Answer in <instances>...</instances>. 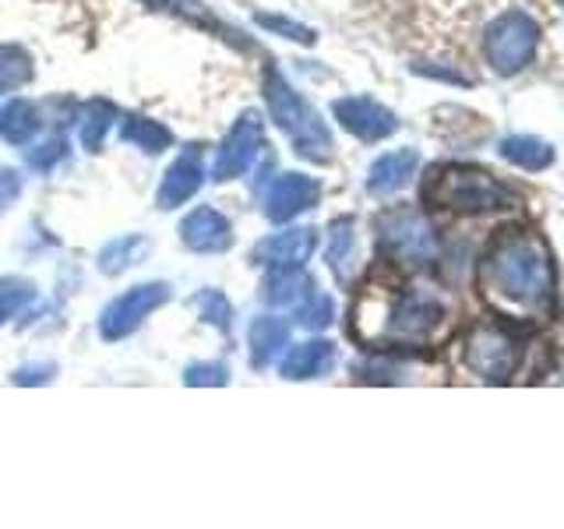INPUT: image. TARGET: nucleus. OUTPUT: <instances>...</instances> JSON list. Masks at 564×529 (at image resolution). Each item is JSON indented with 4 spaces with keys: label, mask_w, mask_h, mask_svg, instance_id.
Wrapping results in <instances>:
<instances>
[{
    "label": "nucleus",
    "mask_w": 564,
    "mask_h": 529,
    "mask_svg": "<svg viewBox=\"0 0 564 529\" xmlns=\"http://www.w3.org/2000/svg\"><path fill=\"white\" fill-rule=\"evenodd\" d=\"M484 304L508 322H546L554 314V258L529 226H505L476 269Z\"/></svg>",
    "instance_id": "obj_1"
},
{
    "label": "nucleus",
    "mask_w": 564,
    "mask_h": 529,
    "mask_svg": "<svg viewBox=\"0 0 564 529\" xmlns=\"http://www.w3.org/2000/svg\"><path fill=\"white\" fill-rule=\"evenodd\" d=\"M445 325V304L413 282H367L352 304V335L370 349L427 346Z\"/></svg>",
    "instance_id": "obj_2"
},
{
    "label": "nucleus",
    "mask_w": 564,
    "mask_h": 529,
    "mask_svg": "<svg viewBox=\"0 0 564 529\" xmlns=\"http://www.w3.org/2000/svg\"><path fill=\"white\" fill-rule=\"evenodd\" d=\"M423 202L455 212V216H487V212L519 205L516 191H508L498 176L466 163L434 166L427 173V181H423Z\"/></svg>",
    "instance_id": "obj_3"
},
{
    "label": "nucleus",
    "mask_w": 564,
    "mask_h": 529,
    "mask_svg": "<svg viewBox=\"0 0 564 529\" xmlns=\"http://www.w3.org/2000/svg\"><path fill=\"white\" fill-rule=\"evenodd\" d=\"M378 244L395 264L405 269H427L437 261V234L431 219L413 205L388 208L378 216Z\"/></svg>",
    "instance_id": "obj_4"
},
{
    "label": "nucleus",
    "mask_w": 564,
    "mask_h": 529,
    "mask_svg": "<svg viewBox=\"0 0 564 529\" xmlns=\"http://www.w3.org/2000/svg\"><path fill=\"white\" fill-rule=\"evenodd\" d=\"M466 370L484 385H505L522 367V339L501 322H480L463 346Z\"/></svg>",
    "instance_id": "obj_5"
},
{
    "label": "nucleus",
    "mask_w": 564,
    "mask_h": 529,
    "mask_svg": "<svg viewBox=\"0 0 564 529\" xmlns=\"http://www.w3.org/2000/svg\"><path fill=\"white\" fill-rule=\"evenodd\" d=\"M264 96H269L272 117L279 120V128L293 138L296 152L314 159V163H325L332 155V134L322 123V117H317L279 75H269V82H264Z\"/></svg>",
    "instance_id": "obj_6"
},
{
    "label": "nucleus",
    "mask_w": 564,
    "mask_h": 529,
    "mask_svg": "<svg viewBox=\"0 0 564 529\" xmlns=\"http://www.w3.org/2000/svg\"><path fill=\"white\" fill-rule=\"evenodd\" d=\"M540 43V29L525 11H505L498 22H490L487 29V61L498 75H519V71L533 61Z\"/></svg>",
    "instance_id": "obj_7"
},
{
    "label": "nucleus",
    "mask_w": 564,
    "mask_h": 529,
    "mask_svg": "<svg viewBox=\"0 0 564 529\" xmlns=\"http://www.w3.org/2000/svg\"><path fill=\"white\" fill-rule=\"evenodd\" d=\"M335 120H339L349 134H357L360 141H384L399 128L392 110H384L381 102L364 99V96H349V99L335 102Z\"/></svg>",
    "instance_id": "obj_8"
},
{
    "label": "nucleus",
    "mask_w": 564,
    "mask_h": 529,
    "mask_svg": "<svg viewBox=\"0 0 564 529\" xmlns=\"http://www.w3.org/2000/svg\"><path fill=\"white\" fill-rule=\"evenodd\" d=\"M317 202V184L304 173H286L272 184L269 198H264V216L275 223H286L293 216H300L304 208H311Z\"/></svg>",
    "instance_id": "obj_9"
},
{
    "label": "nucleus",
    "mask_w": 564,
    "mask_h": 529,
    "mask_svg": "<svg viewBox=\"0 0 564 529\" xmlns=\"http://www.w3.org/2000/svg\"><path fill=\"white\" fill-rule=\"evenodd\" d=\"M258 145H261V120L254 114H247V117H240V123L234 128V134L226 138V145L219 152V163H216L219 181H229V176H237L251 166L258 155Z\"/></svg>",
    "instance_id": "obj_10"
},
{
    "label": "nucleus",
    "mask_w": 564,
    "mask_h": 529,
    "mask_svg": "<svg viewBox=\"0 0 564 529\" xmlns=\"http://www.w3.org/2000/svg\"><path fill=\"white\" fill-rule=\"evenodd\" d=\"M420 155L413 149H395V152H384L381 159H375V166L367 173V191L384 198V194H395L405 184L413 181Z\"/></svg>",
    "instance_id": "obj_11"
},
{
    "label": "nucleus",
    "mask_w": 564,
    "mask_h": 529,
    "mask_svg": "<svg viewBox=\"0 0 564 529\" xmlns=\"http://www.w3.org/2000/svg\"><path fill=\"white\" fill-rule=\"evenodd\" d=\"M314 244H317V234L314 229H286V234H279L272 240H264L258 247V258L264 264H272V269H300L311 255H314Z\"/></svg>",
    "instance_id": "obj_12"
},
{
    "label": "nucleus",
    "mask_w": 564,
    "mask_h": 529,
    "mask_svg": "<svg viewBox=\"0 0 564 529\" xmlns=\"http://www.w3.org/2000/svg\"><path fill=\"white\" fill-rule=\"evenodd\" d=\"M335 364V349L332 343H322V339H314V343H304V346H296L286 360H282V375L300 381V378H322L328 375Z\"/></svg>",
    "instance_id": "obj_13"
},
{
    "label": "nucleus",
    "mask_w": 564,
    "mask_h": 529,
    "mask_svg": "<svg viewBox=\"0 0 564 529\" xmlns=\"http://www.w3.org/2000/svg\"><path fill=\"white\" fill-rule=\"evenodd\" d=\"M501 155L508 159L511 166L519 170H529V173H540L554 163V149L546 145L543 138H533V134H511L501 141Z\"/></svg>",
    "instance_id": "obj_14"
},
{
    "label": "nucleus",
    "mask_w": 564,
    "mask_h": 529,
    "mask_svg": "<svg viewBox=\"0 0 564 529\" xmlns=\"http://www.w3.org/2000/svg\"><path fill=\"white\" fill-rule=\"evenodd\" d=\"M184 234H187V244L198 247V251H219V247L229 244V226L219 212H212V208L194 212L184 226Z\"/></svg>",
    "instance_id": "obj_15"
},
{
    "label": "nucleus",
    "mask_w": 564,
    "mask_h": 529,
    "mask_svg": "<svg viewBox=\"0 0 564 529\" xmlns=\"http://www.w3.org/2000/svg\"><path fill=\"white\" fill-rule=\"evenodd\" d=\"M286 325L279 317H258L251 325V346H254V364H269L275 353L286 346Z\"/></svg>",
    "instance_id": "obj_16"
},
{
    "label": "nucleus",
    "mask_w": 564,
    "mask_h": 529,
    "mask_svg": "<svg viewBox=\"0 0 564 529\" xmlns=\"http://www.w3.org/2000/svg\"><path fill=\"white\" fill-rule=\"evenodd\" d=\"M352 247H357V240H352V219L332 223V229H328V261H332V269L339 272L343 279L349 276Z\"/></svg>",
    "instance_id": "obj_17"
},
{
    "label": "nucleus",
    "mask_w": 564,
    "mask_h": 529,
    "mask_svg": "<svg viewBox=\"0 0 564 529\" xmlns=\"http://www.w3.org/2000/svg\"><path fill=\"white\" fill-rule=\"evenodd\" d=\"M202 184V170H198V163H194V159H191V163H187V159H184V163L181 166H173V173H170V187H166V198L173 202H181V198H187V194L194 191V187H198Z\"/></svg>",
    "instance_id": "obj_18"
},
{
    "label": "nucleus",
    "mask_w": 564,
    "mask_h": 529,
    "mask_svg": "<svg viewBox=\"0 0 564 529\" xmlns=\"http://www.w3.org/2000/svg\"><path fill=\"white\" fill-rule=\"evenodd\" d=\"M296 322L307 328H325L332 322V300L325 293H307V300L296 311Z\"/></svg>",
    "instance_id": "obj_19"
},
{
    "label": "nucleus",
    "mask_w": 564,
    "mask_h": 529,
    "mask_svg": "<svg viewBox=\"0 0 564 529\" xmlns=\"http://www.w3.org/2000/svg\"><path fill=\"white\" fill-rule=\"evenodd\" d=\"M258 22L264 25V29H275V32H282L286 40H300V43H314V32L311 29H304V25H296V22H286V18H269V14H261Z\"/></svg>",
    "instance_id": "obj_20"
},
{
    "label": "nucleus",
    "mask_w": 564,
    "mask_h": 529,
    "mask_svg": "<svg viewBox=\"0 0 564 529\" xmlns=\"http://www.w3.org/2000/svg\"><path fill=\"white\" fill-rule=\"evenodd\" d=\"M561 4H564V0H561Z\"/></svg>",
    "instance_id": "obj_21"
}]
</instances>
